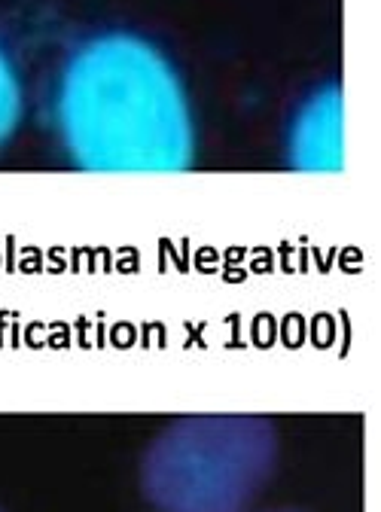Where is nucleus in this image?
Wrapping results in <instances>:
<instances>
[{
  "mask_svg": "<svg viewBox=\"0 0 381 512\" xmlns=\"http://www.w3.org/2000/svg\"><path fill=\"white\" fill-rule=\"evenodd\" d=\"M55 125L80 171L180 174L196 162L186 89L174 64L138 34H98L71 55Z\"/></svg>",
  "mask_w": 381,
  "mask_h": 512,
  "instance_id": "obj_1",
  "label": "nucleus"
},
{
  "mask_svg": "<svg viewBox=\"0 0 381 512\" xmlns=\"http://www.w3.org/2000/svg\"><path fill=\"white\" fill-rule=\"evenodd\" d=\"M278 448L269 415H180L144 448L141 491L156 512H247L278 467Z\"/></svg>",
  "mask_w": 381,
  "mask_h": 512,
  "instance_id": "obj_2",
  "label": "nucleus"
},
{
  "mask_svg": "<svg viewBox=\"0 0 381 512\" xmlns=\"http://www.w3.org/2000/svg\"><path fill=\"white\" fill-rule=\"evenodd\" d=\"M287 165L305 174L345 168V104L339 86L311 92L287 128Z\"/></svg>",
  "mask_w": 381,
  "mask_h": 512,
  "instance_id": "obj_3",
  "label": "nucleus"
},
{
  "mask_svg": "<svg viewBox=\"0 0 381 512\" xmlns=\"http://www.w3.org/2000/svg\"><path fill=\"white\" fill-rule=\"evenodd\" d=\"M22 122V83L10 55L0 49V150H4Z\"/></svg>",
  "mask_w": 381,
  "mask_h": 512,
  "instance_id": "obj_4",
  "label": "nucleus"
},
{
  "mask_svg": "<svg viewBox=\"0 0 381 512\" xmlns=\"http://www.w3.org/2000/svg\"><path fill=\"white\" fill-rule=\"evenodd\" d=\"M275 512H299V509H275Z\"/></svg>",
  "mask_w": 381,
  "mask_h": 512,
  "instance_id": "obj_5",
  "label": "nucleus"
},
{
  "mask_svg": "<svg viewBox=\"0 0 381 512\" xmlns=\"http://www.w3.org/2000/svg\"><path fill=\"white\" fill-rule=\"evenodd\" d=\"M0 512H7V509H0Z\"/></svg>",
  "mask_w": 381,
  "mask_h": 512,
  "instance_id": "obj_6",
  "label": "nucleus"
}]
</instances>
